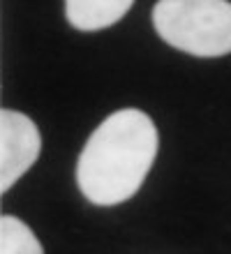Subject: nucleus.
I'll use <instances>...</instances> for the list:
<instances>
[{"label": "nucleus", "mask_w": 231, "mask_h": 254, "mask_svg": "<svg viewBox=\"0 0 231 254\" xmlns=\"http://www.w3.org/2000/svg\"><path fill=\"white\" fill-rule=\"evenodd\" d=\"M0 254H44V250L26 222H21L14 215H2V220H0Z\"/></svg>", "instance_id": "obj_5"}, {"label": "nucleus", "mask_w": 231, "mask_h": 254, "mask_svg": "<svg viewBox=\"0 0 231 254\" xmlns=\"http://www.w3.org/2000/svg\"><path fill=\"white\" fill-rule=\"evenodd\" d=\"M42 150L40 129L26 114L0 111V185L2 192L12 188L35 164Z\"/></svg>", "instance_id": "obj_3"}, {"label": "nucleus", "mask_w": 231, "mask_h": 254, "mask_svg": "<svg viewBox=\"0 0 231 254\" xmlns=\"http://www.w3.org/2000/svg\"><path fill=\"white\" fill-rule=\"evenodd\" d=\"M134 0H65L67 21L77 30H102L130 12Z\"/></svg>", "instance_id": "obj_4"}, {"label": "nucleus", "mask_w": 231, "mask_h": 254, "mask_svg": "<svg viewBox=\"0 0 231 254\" xmlns=\"http://www.w3.org/2000/svg\"><path fill=\"white\" fill-rule=\"evenodd\" d=\"M153 26L166 44L197 58L231 54L229 0H157Z\"/></svg>", "instance_id": "obj_2"}, {"label": "nucleus", "mask_w": 231, "mask_h": 254, "mask_svg": "<svg viewBox=\"0 0 231 254\" xmlns=\"http://www.w3.org/2000/svg\"><path fill=\"white\" fill-rule=\"evenodd\" d=\"M159 136L151 116L120 109L90 134L77 162L81 194L95 206H116L137 194L157 155Z\"/></svg>", "instance_id": "obj_1"}]
</instances>
